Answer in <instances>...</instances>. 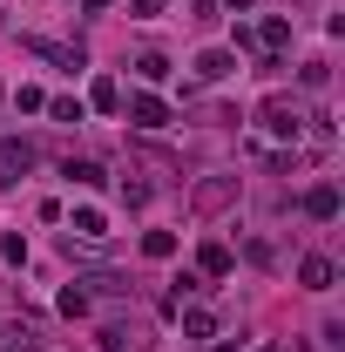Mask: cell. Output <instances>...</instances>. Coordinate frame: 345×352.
<instances>
[{"mask_svg": "<svg viewBox=\"0 0 345 352\" xmlns=\"http://www.w3.org/2000/svg\"><path fill=\"white\" fill-rule=\"evenodd\" d=\"M258 122H264V129H271V135H291V142H298V129H304V109H298V102H291V95H264Z\"/></svg>", "mask_w": 345, "mask_h": 352, "instance_id": "1", "label": "cell"}, {"mask_svg": "<svg viewBox=\"0 0 345 352\" xmlns=\"http://www.w3.org/2000/svg\"><path fill=\"white\" fill-rule=\"evenodd\" d=\"M170 122H176V116H170L163 95H149V88H135V95H129V129H149V135H156V129H170Z\"/></svg>", "mask_w": 345, "mask_h": 352, "instance_id": "2", "label": "cell"}, {"mask_svg": "<svg viewBox=\"0 0 345 352\" xmlns=\"http://www.w3.org/2000/svg\"><path fill=\"white\" fill-rule=\"evenodd\" d=\"M21 47H27V54H41V61H54V68H68V75L82 68V47H75V41H47V34H21Z\"/></svg>", "mask_w": 345, "mask_h": 352, "instance_id": "3", "label": "cell"}, {"mask_svg": "<svg viewBox=\"0 0 345 352\" xmlns=\"http://www.w3.org/2000/svg\"><path fill=\"white\" fill-rule=\"evenodd\" d=\"M27 170H34V142H21V135H14V142H0V190H14Z\"/></svg>", "mask_w": 345, "mask_h": 352, "instance_id": "4", "label": "cell"}, {"mask_svg": "<svg viewBox=\"0 0 345 352\" xmlns=\"http://www.w3.org/2000/svg\"><path fill=\"white\" fill-rule=\"evenodd\" d=\"M197 271H203V278H230V271H237V251H230L223 237H203V244H197Z\"/></svg>", "mask_w": 345, "mask_h": 352, "instance_id": "5", "label": "cell"}, {"mask_svg": "<svg viewBox=\"0 0 345 352\" xmlns=\"http://www.w3.org/2000/svg\"><path fill=\"white\" fill-rule=\"evenodd\" d=\"M190 68H197V82H230L237 75V47H203Z\"/></svg>", "mask_w": 345, "mask_h": 352, "instance_id": "6", "label": "cell"}, {"mask_svg": "<svg viewBox=\"0 0 345 352\" xmlns=\"http://www.w3.org/2000/svg\"><path fill=\"white\" fill-rule=\"evenodd\" d=\"M298 285H304V292H332V285H339V264L311 251V258H298Z\"/></svg>", "mask_w": 345, "mask_h": 352, "instance_id": "7", "label": "cell"}, {"mask_svg": "<svg viewBox=\"0 0 345 352\" xmlns=\"http://www.w3.org/2000/svg\"><path fill=\"white\" fill-rule=\"evenodd\" d=\"M304 217H311V223L339 217V183H311V190H304Z\"/></svg>", "mask_w": 345, "mask_h": 352, "instance_id": "8", "label": "cell"}, {"mask_svg": "<svg viewBox=\"0 0 345 352\" xmlns=\"http://www.w3.org/2000/svg\"><path fill=\"white\" fill-rule=\"evenodd\" d=\"M251 41H258V47H271V54H278V47L291 41V14H264L258 28H251Z\"/></svg>", "mask_w": 345, "mask_h": 352, "instance_id": "9", "label": "cell"}, {"mask_svg": "<svg viewBox=\"0 0 345 352\" xmlns=\"http://www.w3.org/2000/svg\"><path fill=\"white\" fill-rule=\"evenodd\" d=\"M88 109H102V116H115V109H122V88H115V75H95V88H88Z\"/></svg>", "mask_w": 345, "mask_h": 352, "instance_id": "10", "label": "cell"}, {"mask_svg": "<svg viewBox=\"0 0 345 352\" xmlns=\"http://www.w3.org/2000/svg\"><path fill=\"white\" fill-rule=\"evenodd\" d=\"M183 339H197V346H203V339H216V311L190 305V311H183Z\"/></svg>", "mask_w": 345, "mask_h": 352, "instance_id": "11", "label": "cell"}, {"mask_svg": "<svg viewBox=\"0 0 345 352\" xmlns=\"http://www.w3.org/2000/svg\"><path fill=\"white\" fill-rule=\"evenodd\" d=\"M68 230H75L82 244H102V237H109V217H102V210H75V223H68Z\"/></svg>", "mask_w": 345, "mask_h": 352, "instance_id": "12", "label": "cell"}, {"mask_svg": "<svg viewBox=\"0 0 345 352\" xmlns=\"http://www.w3.org/2000/svg\"><path fill=\"white\" fill-rule=\"evenodd\" d=\"M230 197H237V176H216V183H203V190H197V204H203V210H223Z\"/></svg>", "mask_w": 345, "mask_h": 352, "instance_id": "13", "label": "cell"}, {"mask_svg": "<svg viewBox=\"0 0 345 352\" xmlns=\"http://www.w3.org/2000/svg\"><path fill=\"white\" fill-rule=\"evenodd\" d=\"M142 258H176V230H142Z\"/></svg>", "mask_w": 345, "mask_h": 352, "instance_id": "14", "label": "cell"}, {"mask_svg": "<svg viewBox=\"0 0 345 352\" xmlns=\"http://www.w3.org/2000/svg\"><path fill=\"white\" fill-rule=\"evenodd\" d=\"M68 176H75V183H82V190H95V183H109V176H102V163H75V156H68Z\"/></svg>", "mask_w": 345, "mask_h": 352, "instance_id": "15", "label": "cell"}, {"mask_svg": "<svg viewBox=\"0 0 345 352\" xmlns=\"http://www.w3.org/2000/svg\"><path fill=\"white\" fill-rule=\"evenodd\" d=\"M47 116H54V122H82L88 109L75 102V95H54V102H47Z\"/></svg>", "mask_w": 345, "mask_h": 352, "instance_id": "16", "label": "cell"}, {"mask_svg": "<svg viewBox=\"0 0 345 352\" xmlns=\"http://www.w3.org/2000/svg\"><path fill=\"white\" fill-rule=\"evenodd\" d=\"M135 75H142V82H163L170 61H163V54H135Z\"/></svg>", "mask_w": 345, "mask_h": 352, "instance_id": "17", "label": "cell"}, {"mask_svg": "<svg viewBox=\"0 0 345 352\" xmlns=\"http://www.w3.org/2000/svg\"><path fill=\"white\" fill-rule=\"evenodd\" d=\"M0 258H7V264H27V237H21V230H14V237H0Z\"/></svg>", "mask_w": 345, "mask_h": 352, "instance_id": "18", "label": "cell"}, {"mask_svg": "<svg viewBox=\"0 0 345 352\" xmlns=\"http://www.w3.org/2000/svg\"><path fill=\"white\" fill-rule=\"evenodd\" d=\"M61 311H68V318H82V311H88V292H82V285H68V292H61Z\"/></svg>", "mask_w": 345, "mask_h": 352, "instance_id": "19", "label": "cell"}, {"mask_svg": "<svg viewBox=\"0 0 345 352\" xmlns=\"http://www.w3.org/2000/svg\"><path fill=\"white\" fill-rule=\"evenodd\" d=\"M14 102H21V116H41V109H47V95H41V88H21Z\"/></svg>", "mask_w": 345, "mask_h": 352, "instance_id": "20", "label": "cell"}, {"mask_svg": "<svg viewBox=\"0 0 345 352\" xmlns=\"http://www.w3.org/2000/svg\"><path fill=\"white\" fill-rule=\"evenodd\" d=\"M129 14H135V21H156V14H163V0H129Z\"/></svg>", "mask_w": 345, "mask_h": 352, "instance_id": "21", "label": "cell"}, {"mask_svg": "<svg viewBox=\"0 0 345 352\" xmlns=\"http://www.w3.org/2000/svg\"><path fill=\"white\" fill-rule=\"evenodd\" d=\"M190 21H216V0H190Z\"/></svg>", "mask_w": 345, "mask_h": 352, "instance_id": "22", "label": "cell"}, {"mask_svg": "<svg viewBox=\"0 0 345 352\" xmlns=\"http://www.w3.org/2000/svg\"><path fill=\"white\" fill-rule=\"evenodd\" d=\"M82 7H88V14H109V7H115V0H82Z\"/></svg>", "mask_w": 345, "mask_h": 352, "instance_id": "23", "label": "cell"}, {"mask_svg": "<svg viewBox=\"0 0 345 352\" xmlns=\"http://www.w3.org/2000/svg\"><path fill=\"white\" fill-rule=\"evenodd\" d=\"M216 7H230V14H244V7H251V0H216Z\"/></svg>", "mask_w": 345, "mask_h": 352, "instance_id": "24", "label": "cell"}, {"mask_svg": "<svg viewBox=\"0 0 345 352\" xmlns=\"http://www.w3.org/2000/svg\"><path fill=\"white\" fill-rule=\"evenodd\" d=\"M258 352H285V346H278V339H264V346H258Z\"/></svg>", "mask_w": 345, "mask_h": 352, "instance_id": "25", "label": "cell"}]
</instances>
